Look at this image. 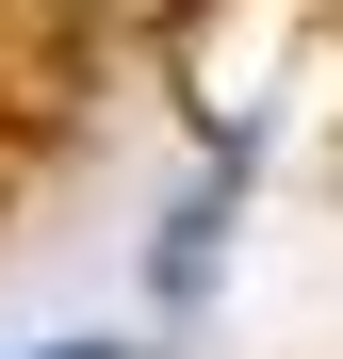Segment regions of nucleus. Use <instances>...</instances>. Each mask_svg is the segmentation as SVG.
<instances>
[{
  "instance_id": "nucleus-1",
  "label": "nucleus",
  "mask_w": 343,
  "mask_h": 359,
  "mask_svg": "<svg viewBox=\"0 0 343 359\" xmlns=\"http://www.w3.org/2000/svg\"><path fill=\"white\" fill-rule=\"evenodd\" d=\"M33 359H98V343H33Z\"/></svg>"
}]
</instances>
